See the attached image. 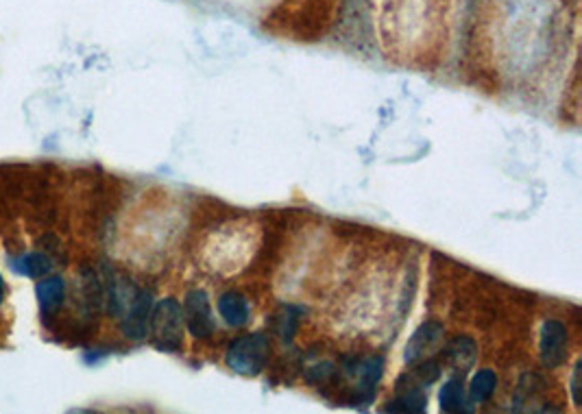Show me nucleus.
<instances>
[{
	"label": "nucleus",
	"instance_id": "9b49d317",
	"mask_svg": "<svg viewBox=\"0 0 582 414\" xmlns=\"http://www.w3.org/2000/svg\"><path fill=\"white\" fill-rule=\"evenodd\" d=\"M445 352H447V358L452 360L453 367L467 371V368H471L473 364H476L478 344L476 340L470 336H456L453 340H450Z\"/></svg>",
	"mask_w": 582,
	"mask_h": 414
},
{
	"label": "nucleus",
	"instance_id": "2eb2a0df",
	"mask_svg": "<svg viewBox=\"0 0 582 414\" xmlns=\"http://www.w3.org/2000/svg\"><path fill=\"white\" fill-rule=\"evenodd\" d=\"M295 329H297V310L286 308V312L279 317V323H278L279 336L284 340H290L295 336Z\"/></svg>",
	"mask_w": 582,
	"mask_h": 414
},
{
	"label": "nucleus",
	"instance_id": "1a4fd4ad",
	"mask_svg": "<svg viewBox=\"0 0 582 414\" xmlns=\"http://www.w3.org/2000/svg\"><path fill=\"white\" fill-rule=\"evenodd\" d=\"M36 293L44 317H53L62 308L63 297H66V284L62 277H46L37 282Z\"/></svg>",
	"mask_w": 582,
	"mask_h": 414
},
{
	"label": "nucleus",
	"instance_id": "0eeeda50",
	"mask_svg": "<svg viewBox=\"0 0 582 414\" xmlns=\"http://www.w3.org/2000/svg\"><path fill=\"white\" fill-rule=\"evenodd\" d=\"M352 373L358 376V395L356 402L360 403H369L376 395V388L382 379L384 373V360L382 358H367L362 362H356V367L349 368Z\"/></svg>",
	"mask_w": 582,
	"mask_h": 414
},
{
	"label": "nucleus",
	"instance_id": "f257e3e1",
	"mask_svg": "<svg viewBox=\"0 0 582 414\" xmlns=\"http://www.w3.org/2000/svg\"><path fill=\"white\" fill-rule=\"evenodd\" d=\"M149 334L153 344L162 352H181V347H184V310L177 299H162L160 303L153 305Z\"/></svg>",
	"mask_w": 582,
	"mask_h": 414
},
{
	"label": "nucleus",
	"instance_id": "4468645a",
	"mask_svg": "<svg viewBox=\"0 0 582 414\" xmlns=\"http://www.w3.org/2000/svg\"><path fill=\"white\" fill-rule=\"evenodd\" d=\"M53 264H55V260L48 258L46 253H31V255H24V258H20L18 264L13 266V269H16L18 273L29 275V277L39 279V277H44V275L51 273Z\"/></svg>",
	"mask_w": 582,
	"mask_h": 414
},
{
	"label": "nucleus",
	"instance_id": "9d476101",
	"mask_svg": "<svg viewBox=\"0 0 582 414\" xmlns=\"http://www.w3.org/2000/svg\"><path fill=\"white\" fill-rule=\"evenodd\" d=\"M438 402H441L443 412H467L471 410L470 402L465 397V386L458 377L447 379L441 386V393H438Z\"/></svg>",
	"mask_w": 582,
	"mask_h": 414
},
{
	"label": "nucleus",
	"instance_id": "6e6552de",
	"mask_svg": "<svg viewBox=\"0 0 582 414\" xmlns=\"http://www.w3.org/2000/svg\"><path fill=\"white\" fill-rule=\"evenodd\" d=\"M219 312L229 327H245L251 317L249 302H246L245 294L236 293V290H227V293L220 294Z\"/></svg>",
	"mask_w": 582,
	"mask_h": 414
},
{
	"label": "nucleus",
	"instance_id": "f8f14e48",
	"mask_svg": "<svg viewBox=\"0 0 582 414\" xmlns=\"http://www.w3.org/2000/svg\"><path fill=\"white\" fill-rule=\"evenodd\" d=\"M495 391H497V376L491 371V368H482V371H478L476 376L471 377L470 388H467V402H470L471 406H476V403H485L493 397V393Z\"/></svg>",
	"mask_w": 582,
	"mask_h": 414
},
{
	"label": "nucleus",
	"instance_id": "20e7f679",
	"mask_svg": "<svg viewBox=\"0 0 582 414\" xmlns=\"http://www.w3.org/2000/svg\"><path fill=\"white\" fill-rule=\"evenodd\" d=\"M567 327L561 320H545L539 336V356L544 367L559 368L567 358Z\"/></svg>",
	"mask_w": 582,
	"mask_h": 414
},
{
	"label": "nucleus",
	"instance_id": "f3484780",
	"mask_svg": "<svg viewBox=\"0 0 582 414\" xmlns=\"http://www.w3.org/2000/svg\"><path fill=\"white\" fill-rule=\"evenodd\" d=\"M580 373H582V362L578 360L574 367V376H571V397H574L576 406H580Z\"/></svg>",
	"mask_w": 582,
	"mask_h": 414
},
{
	"label": "nucleus",
	"instance_id": "a211bd4d",
	"mask_svg": "<svg viewBox=\"0 0 582 414\" xmlns=\"http://www.w3.org/2000/svg\"><path fill=\"white\" fill-rule=\"evenodd\" d=\"M3 299H4V279L3 275H0V303H3Z\"/></svg>",
	"mask_w": 582,
	"mask_h": 414
},
{
	"label": "nucleus",
	"instance_id": "39448f33",
	"mask_svg": "<svg viewBox=\"0 0 582 414\" xmlns=\"http://www.w3.org/2000/svg\"><path fill=\"white\" fill-rule=\"evenodd\" d=\"M153 310V297L146 290H137L127 312L122 314V334L131 340H142L149 334V319Z\"/></svg>",
	"mask_w": 582,
	"mask_h": 414
},
{
	"label": "nucleus",
	"instance_id": "dca6fc26",
	"mask_svg": "<svg viewBox=\"0 0 582 414\" xmlns=\"http://www.w3.org/2000/svg\"><path fill=\"white\" fill-rule=\"evenodd\" d=\"M337 373V368H334V364L325 362V364H319V367L310 368L308 373H305V379H308L310 384H319V382H325V379H329Z\"/></svg>",
	"mask_w": 582,
	"mask_h": 414
},
{
	"label": "nucleus",
	"instance_id": "7ed1b4c3",
	"mask_svg": "<svg viewBox=\"0 0 582 414\" xmlns=\"http://www.w3.org/2000/svg\"><path fill=\"white\" fill-rule=\"evenodd\" d=\"M184 323L195 338H210L214 334L216 323L212 314L210 297L205 290H190L184 302Z\"/></svg>",
	"mask_w": 582,
	"mask_h": 414
},
{
	"label": "nucleus",
	"instance_id": "423d86ee",
	"mask_svg": "<svg viewBox=\"0 0 582 414\" xmlns=\"http://www.w3.org/2000/svg\"><path fill=\"white\" fill-rule=\"evenodd\" d=\"M441 338H443V325L434 323V320H428V323H423L421 327L412 334V338L408 340L406 352H403V360H406L408 364L419 362V360L426 358L428 353L441 343Z\"/></svg>",
	"mask_w": 582,
	"mask_h": 414
},
{
	"label": "nucleus",
	"instance_id": "ddd939ff",
	"mask_svg": "<svg viewBox=\"0 0 582 414\" xmlns=\"http://www.w3.org/2000/svg\"><path fill=\"white\" fill-rule=\"evenodd\" d=\"M397 399H393L391 406H387L388 412H426L428 397L421 388H403L397 391Z\"/></svg>",
	"mask_w": 582,
	"mask_h": 414
},
{
	"label": "nucleus",
	"instance_id": "f03ea898",
	"mask_svg": "<svg viewBox=\"0 0 582 414\" xmlns=\"http://www.w3.org/2000/svg\"><path fill=\"white\" fill-rule=\"evenodd\" d=\"M270 343L264 334H246V336L234 340L225 352V364L238 376L255 377L264 371L269 360Z\"/></svg>",
	"mask_w": 582,
	"mask_h": 414
}]
</instances>
